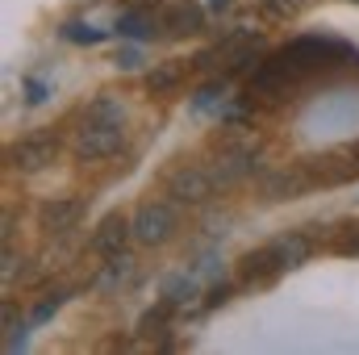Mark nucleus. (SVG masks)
I'll return each mask as SVG.
<instances>
[{"instance_id":"4","label":"nucleus","mask_w":359,"mask_h":355,"mask_svg":"<svg viewBox=\"0 0 359 355\" xmlns=\"http://www.w3.org/2000/svg\"><path fill=\"white\" fill-rule=\"evenodd\" d=\"M213 176L209 172H201V168H176L172 176H168V196L176 201V205H205L209 196H213Z\"/></svg>"},{"instance_id":"25","label":"nucleus","mask_w":359,"mask_h":355,"mask_svg":"<svg viewBox=\"0 0 359 355\" xmlns=\"http://www.w3.org/2000/svg\"><path fill=\"white\" fill-rule=\"evenodd\" d=\"M259 4H268V0H259Z\"/></svg>"},{"instance_id":"6","label":"nucleus","mask_w":359,"mask_h":355,"mask_svg":"<svg viewBox=\"0 0 359 355\" xmlns=\"http://www.w3.org/2000/svg\"><path fill=\"white\" fill-rule=\"evenodd\" d=\"M126 239H134V222L121 217V213H113V217H104V222L96 226V234H92V251L109 260V255L126 251Z\"/></svg>"},{"instance_id":"19","label":"nucleus","mask_w":359,"mask_h":355,"mask_svg":"<svg viewBox=\"0 0 359 355\" xmlns=\"http://www.w3.org/2000/svg\"><path fill=\"white\" fill-rule=\"evenodd\" d=\"M301 4H305V0H268L264 8H268L271 17H292V13H297Z\"/></svg>"},{"instance_id":"2","label":"nucleus","mask_w":359,"mask_h":355,"mask_svg":"<svg viewBox=\"0 0 359 355\" xmlns=\"http://www.w3.org/2000/svg\"><path fill=\"white\" fill-rule=\"evenodd\" d=\"M76 155L84 159V163H100V159H109V155H117L121 147H126V134H121V126H104V121H84V130L76 134Z\"/></svg>"},{"instance_id":"21","label":"nucleus","mask_w":359,"mask_h":355,"mask_svg":"<svg viewBox=\"0 0 359 355\" xmlns=\"http://www.w3.org/2000/svg\"><path fill=\"white\" fill-rule=\"evenodd\" d=\"M226 297H230V284H213L209 288V305H222Z\"/></svg>"},{"instance_id":"20","label":"nucleus","mask_w":359,"mask_h":355,"mask_svg":"<svg viewBox=\"0 0 359 355\" xmlns=\"http://www.w3.org/2000/svg\"><path fill=\"white\" fill-rule=\"evenodd\" d=\"M113 63H117L121 72H134V67H138L142 59H138V51H117V59H113Z\"/></svg>"},{"instance_id":"15","label":"nucleus","mask_w":359,"mask_h":355,"mask_svg":"<svg viewBox=\"0 0 359 355\" xmlns=\"http://www.w3.org/2000/svg\"><path fill=\"white\" fill-rule=\"evenodd\" d=\"M276 251H280V264L284 267H301L309 260V239L305 234H284V239H276Z\"/></svg>"},{"instance_id":"18","label":"nucleus","mask_w":359,"mask_h":355,"mask_svg":"<svg viewBox=\"0 0 359 355\" xmlns=\"http://www.w3.org/2000/svg\"><path fill=\"white\" fill-rule=\"evenodd\" d=\"M63 38H72V42H100V29H88V25H63Z\"/></svg>"},{"instance_id":"12","label":"nucleus","mask_w":359,"mask_h":355,"mask_svg":"<svg viewBox=\"0 0 359 355\" xmlns=\"http://www.w3.org/2000/svg\"><path fill=\"white\" fill-rule=\"evenodd\" d=\"M180 84H184V63H176V59H168V63H159V67L147 72V88L155 92V96L180 88Z\"/></svg>"},{"instance_id":"17","label":"nucleus","mask_w":359,"mask_h":355,"mask_svg":"<svg viewBox=\"0 0 359 355\" xmlns=\"http://www.w3.org/2000/svg\"><path fill=\"white\" fill-rule=\"evenodd\" d=\"M59 305H63V293H46V297L34 305V322H46V318H50Z\"/></svg>"},{"instance_id":"5","label":"nucleus","mask_w":359,"mask_h":355,"mask_svg":"<svg viewBox=\"0 0 359 355\" xmlns=\"http://www.w3.org/2000/svg\"><path fill=\"white\" fill-rule=\"evenodd\" d=\"M80 217H84V196H50L38 209V222L46 234H67Z\"/></svg>"},{"instance_id":"16","label":"nucleus","mask_w":359,"mask_h":355,"mask_svg":"<svg viewBox=\"0 0 359 355\" xmlns=\"http://www.w3.org/2000/svg\"><path fill=\"white\" fill-rule=\"evenodd\" d=\"M196 293V284H192V276H172L168 280V288H163V297H168V305H180V301H188Z\"/></svg>"},{"instance_id":"1","label":"nucleus","mask_w":359,"mask_h":355,"mask_svg":"<svg viewBox=\"0 0 359 355\" xmlns=\"http://www.w3.org/2000/svg\"><path fill=\"white\" fill-rule=\"evenodd\" d=\"M176 230H180L176 205H168V201H147V205L134 213V239H138L142 247H163Z\"/></svg>"},{"instance_id":"14","label":"nucleus","mask_w":359,"mask_h":355,"mask_svg":"<svg viewBox=\"0 0 359 355\" xmlns=\"http://www.w3.org/2000/svg\"><path fill=\"white\" fill-rule=\"evenodd\" d=\"M84 121H104V126H121L126 121V105L117 96H96L84 109Z\"/></svg>"},{"instance_id":"7","label":"nucleus","mask_w":359,"mask_h":355,"mask_svg":"<svg viewBox=\"0 0 359 355\" xmlns=\"http://www.w3.org/2000/svg\"><path fill=\"white\" fill-rule=\"evenodd\" d=\"M255 155H259L255 147H234V151H226V155L217 159V168L209 172L213 184H217V188H230V184H238L243 176H251V172H255Z\"/></svg>"},{"instance_id":"24","label":"nucleus","mask_w":359,"mask_h":355,"mask_svg":"<svg viewBox=\"0 0 359 355\" xmlns=\"http://www.w3.org/2000/svg\"><path fill=\"white\" fill-rule=\"evenodd\" d=\"M351 159H359V142H355V147H351Z\"/></svg>"},{"instance_id":"13","label":"nucleus","mask_w":359,"mask_h":355,"mask_svg":"<svg viewBox=\"0 0 359 355\" xmlns=\"http://www.w3.org/2000/svg\"><path fill=\"white\" fill-rule=\"evenodd\" d=\"M130 272H134V260H130L126 251H117V255H109V264L100 272L96 288H100V293H113V288H121V284L130 280Z\"/></svg>"},{"instance_id":"11","label":"nucleus","mask_w":359,"mask_h":355,"mask_svg":"<svg viewBox=\"0 0 359 355\" xmlns=\"http://www.w3.org/2000/svg\"><path fill=\"white\" fill-rule=\"evenodd\" d=\"M155 29H159V17L147 13V8H126L117 17V34L121 38H155Z\"/></svg>"},{"instance_id":"26","label":"nucleus","mask_w":359,"mask_h":355,"mask_svg":"<svg viewBox=\"0 0 359 355\" xmlns=\"http://www.w3.org/2000/svg\"><path fill=\"white\" fill-rule=\"evenodd\" d=\"M355 4H359V0H355Z\"/></svg>"},{"instance_id":"22","label":"nucleus","mask_w":359,"mask_h":355,"mask_svg":"<svg viewBox=\"0 0 359 355\" xmlns=\"http://www.w3.org/2000/svg\"><path fill=\"white\" fill-rule=\"evenodd\" d=\"M17 264H21V260H17L13 251H4V280H13V272H17Z\"/></svg>"},{"instance_id":"10","label":"nucleus","mask_w":359,"mask_h":355,"mask_svg":"<svg viewBox=\"0 0 359 355\" xmlns=\"http://www.w3.org/2000/svg\"><path fill=\"white\" fill-rule=\"evenodd\" d=\"M259 192H264L268 201H292V196L305 192V176H301V172H271V176L259 184Z\"/></svg>"},{"instance_id":"3","label":"nucleus","mask_w":359,"mask_h":355,"mask_svg":"<svg viewBox=\"0 0 359 355\" xmlns=\"http://www.w3.org/2000/svg\"><path fill=\"white\" fill-rule=\"evenodd\" d=\"M55 155H59V142H55L50 134H29V138H21V142L8 147V168H17V172L29 176V172L50 168Z\"/></svg>"},{"instance_id":"8","label":"nucleus","mask_w":359,"mask_h":355,"mask_svg":"<svg viewBox=\"0 0 359 355\" xmlns=\"http://www.w3.org/2000/svg\"><path fill=\"white\" fill-rule=\"evenodd\" d=\"M276 272H284L276 243H271V247H259V251H247V255L238 260V276H243V284H268Z\"/></svg>"},{"instance_id":"23","label":"nucleus","mask_w":359,"mask_h":355,"mask_svg":"<svg viewBox=\"0 0 359 355\" xmlns=\"http://www.w3.org/2000/svg\"><path fill=\"white\" fill-rule=\"evenodd\" d=\"M226 4H230V0H209V8H226Z\"/></svg>"},{"instance_id":"9","label":"nucleus","mask_w":359,"mask_h":355,"mask_svg":"<svg viewBox=\"0 0 359 355\" xmlns=\"http://www.w3.org/2000/svg\"><path fill=\"white\" fill-rule=\"evenodd\" d=\"M163 29L168 34H201L205 29V13L192 4V0H176V4H168L163 8Z\"/></svg>"}]
</instances>
